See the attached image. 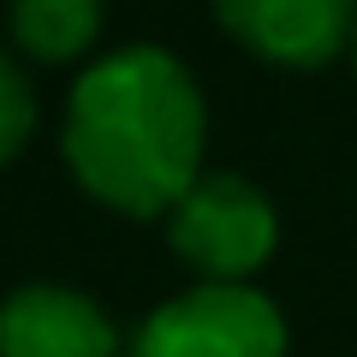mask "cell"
Returning a JSON list of instances; mask_svg holds the SVG:
<instances>
[{
	"label": "cell",
	"mask_w": 357,
	"mask_h": 357,
	"mask_svg": "<svg viewBox=\"0 0 357 357\" xmlns=\"http://www.w3.org/2000/svg\"><path fill=\"white\" fill-rule=\"evenodd\" d=\"M203 89L167 48H119L72 84L60 149L72 178L114 215L161 220L203 178Z\"/></svg>",
	"instance_id": "6da1fadb"
},
{
	"label": "cell",
	"mask_w": 357,
	"mask_h": 357,
	"mask_svg": "<svg viewBox=\"0 0 357 357\" xmlns=\"http://www.w3.org/2000/svg\"><path fill=\"white\" fill-rule=\"evenodd\" d=\"M126 357H286V316L250 280H197L143 321Z\"/></svg>",
	"instance_id": "7a4b0ae2"
},
{
	"label": "cell",
	"mask_w": 357,
	"mask_h": 357,
	"mask_svg": "<svg viewBox=\"0 0 357 357\" xmlns=\"http://www.w3.org/2000/svg\"><path fill=\"white\" fill-rule=\"evenodd\" d=\"M161 220L173 256L203 280H250L280 244V215L244 173H203Z\"/></svg>",
	"instance_id": "3957f363"
},
{
	"label": "cell",
	"mask_w": 357,
	"mask_h": 357,
	"mask_svg": "<svg viewBox=\"0 0 357 357\" xmlns=\"http://www.w3.org/2000/svg\"><path fill=\"white\" fill-rule=\"evenodd\" d=\"M215 18L256 60L316 72L351 48L357 0H215Z\"/></svg>",
	"instance_id": "277c9868"
},
{
	"label": "cell",
	"mask_w": 357,
	"mask_h": 357,
	"mask_svg": "<svg viewBox=\"0 0 357 357\" xmlns=\"http://www.w3.org/2000/svg\"><path fill=\"white\" fill-rule=\"evenodd\" d=\"M0 357H119V328L72 286H18L0 304Z\"/></svg>",
	"instance_id": "5b68a950"
},
{
	"label": "cell",
	"mask_w": 357,
	"mask_h": 357,
	"mask_svg": "<svg viewBox=\"0 0 357 357\" xmlns=\"http://www.w3.org/2000/svg\"><path fill=\"white\" fill-rule=\"evenodd\" d=\"M102 0H13V42L42 66H66L96 48Z\"/></svg>",
	"instance_id": "8992f818"
},
{
	"label": "cell",
	"mask_w": 357,
	"mask_h": 357,
	"mask_svg": "<svg viewBox=\"0 0 357 357\" xmlns=\"http://www.w3.org/2000/svg\"><path fill=\"white\" fill-rule=\"evenodd\" d=\"M30 131H36V89H30L24 66L0 48V167L30 143Z\"/></svg>",
	"instance_id": "52a82bcc"
},
{
	"label": "cell",
	"mask_w": 357,
	"mask_h": 357,
	"mask_svg": "<svg viewBox=\"0 0 357 357\" xmlns=\"http://www.w3.org/2000/svg\"><path fill=\"white\" fill-rule=\"evenodd\" d=\"M351 60H357V30H351Z\"/></svg>",
	"instance_id": "ba28073f"
}]
</instances>
